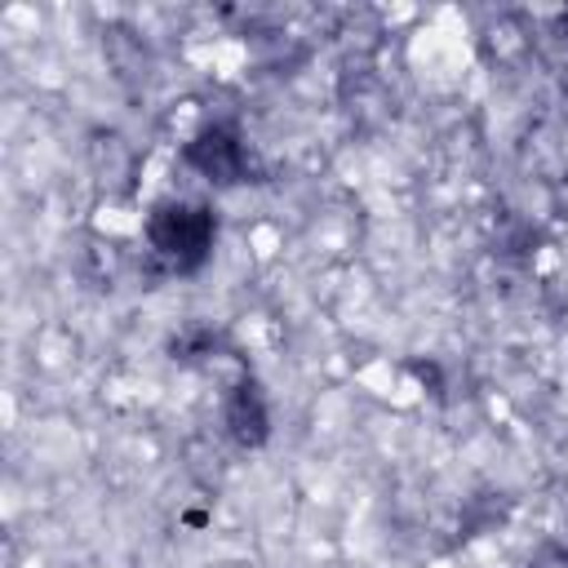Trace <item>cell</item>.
<instances>
[{"label":"cell","mask_w":568,"mask_h":568,"mask_svg":"<svg viewBox=\"0 0 568 568\" xmlns=\"http://www.w3.org/2000/svg\"><path fill=\"white\" fill-rule=\"evenodd\" d=\"M182 160L204 173L209 182L217 186H235V182H248V151H244V138L231 129V124H204L186 146H182Z\"/></svg>","instance_id":"2"},{"label":"cell","mask_w":568,"mask_h":568,"mask_svg":"<svg viewBox=\"0 0 568 568\" xmlns=\"http://www.w3.org/2000/svg\"><path fill=\"white\" fill-rule=\"evenodd\" d=\"M532 568H568V550L564 546H541L532 555Z\"/></svg>","instance_id":"4"},{"label":"cell","mask_w":568,"mask_h":568,"mask_svg":"<svg viewBox=\"0 0 568 568\" xmlns=\"http://www.w3.org/2000/svg\"><path fill=\"white\" fill-rule=\"evenodd\" d=\"M222 422H226V435L240 444V448H262L266 435H271V413H266V395L253 377H244L240 386H231L226 395V408H222Z\"/></svg>","instance_id":"3"},{"label":"cell","mask_w":568,"mask_h":568,"mask_svg":"<svg viewBox=\"0 0 568 568\" xmlns=\"http://www.w3.org/2000/svg\"><path fill=\"white\" fill-rule=\"evenodd\" d=\"M146 240L155 257H164L173 271H195L209 262V248L217 240V217L200 200H160L146 213Z\"/></svg>","instance_id":"1"}]
</instances>
